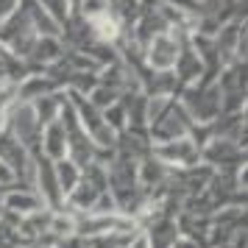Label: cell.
<instances>
[{"label":"cell","instance_id":"1","mask_svg":"<svg viewBox=\"0 0 248 248\" xmlns=\"http://www.w3.org/2000/svg\"><path fill=\"white\" fill-rule=\"evenodd\" d=\"M176 101L184 106V112L192 117V123H212L220 114V90L217 84H192L176 95Z\"/></svg>","mask_w":248,"mask_h":248},{"label":"cell","instance_id":"2","mask_svg":"<svg viewBox=\"0 0 248 248\" xmlns=\"http://www.w3.org/2000/svg\"><path fill=\"white\" fill-rule=\"evenodd\" d=\"M31 159H34V181H31V187H34V192L42 198L45 209L56 212V209L64 206V195H62V187H59L56 168H53V162L45 159L42 154H31Z\"/></svg>","mask_w":248,"mask_h":248},{"label":"cell","instance_id":"3","mask_svg":"<svg viewBox=\"0 0 248 248\" xmlns=\"http://www.w3.org/2000/svg\"><path fill=\"white\" fill-rule=\"evenodd\" d=\"M181 36L179 31H165V34L154 36L151 42L142 50V59H145V67L154 70V73H170L176 59H179L181 50Z\"/></svg>","mask_w":248,"mask_h":248},{"label":"cell","instance_id":"4","mask_svg":"<svg viewBox=\"0 0 248 248\" xmlns=\"http://www.w3.org/2000/svg\"><path fill=\"white\" fill-rule=\"evenodd\" d=\"M192 117L187 112H184V106H181L176 98L170 101L168 112L162 114V120H159L156 125H151L148 128V137H151V145L154 142H170V140H181V137L190 134L192 128Z\"/></svg>","mask_w":248,"mask_h":248},{"label":"cell","instance_id":"5","mask_svg":"<svg viewBox=\"0 0 248 248\" xmlns=\"http://www.w3.org/2000/svg\"><path fill=\"white\" fill-rule=\"evenodd\" d=\"M151 156H156L170 170H181V168L198 165L201 162V151L192 145L190 137H181V140H170V142H154L151 145Z\"/></svg>","mask_w":248,"mask_h":248},{"label":"cell","instance_id":"6","mask_svg":"<svg viewBox=\"0 0 248 248\" xmlns=\"http://www.w3.org/2000/svg\"><path fill=\"white\" fill-rule=\"evenodd\" d=\"M0 201H3V209L6 212L17 215V217H25V215H34L39 209H45L42 198L31 187H23V184H14V190H9Z\"/></svg>","mask_w":248,"mask_h":248},{"label":"cell","instance_id":"7","mask_svg":"<svg viewBox=\"0 0 248 248\" xmlns=\"http://www.w3.org/2000/svg\"><path fill=\"white\" fill-rule=\"evenodd\" d=\"M39 154L50 162H59V159L67 156V134H64V125L53 120V123L42 125L39 131Z\"/></svg>","mask_w":248,"mask_h":248},{"label":"cell","instance_id":"8","mask_svg":"<svg viewBox=\"0 0 248 248\" xmlns=\"http://www.w3.org/2000/svg\"><path fill=\"white\" fill-rule=\"evenodd\" d=\"M53 92H59V87L47 78L45 73H31V76H25V78L17 84V101L20 103H34L36 98L53 95Z\"/></svg>","mask_w":248,"mask_h":248},{"label":"cell","instance_id":"9","mask_svg":"<svg viewBox=\"0 0 248 248\" xmlns=\"http://www.w3.org/2000/svg\"><path fill=\"white\" fill-rule=\"evenodd\" d=\"M62 101H64V90L53 92V95H42V98H36V101L31 103V109H34V114H36V123L39 125L53 123V120L59 117Z\"/></svg>","mask_w":248,"mask_h":248},{"label":"cell","instance_id":"10","mask_svg":"<svg viewBox=\"0 0 248 248\" xmlns=\"http://www.w3.org/2000/svg\"><path fill=\"white\" fill-rule=\"evenodd\" d=\"M53 168H56V179H59V187H62V195L67 198L70 192H73V187L81 181V173H84V170L67 156L59 159V162H53Z\"/></svg>","mask_w":248,"mask_h":248},{"label":"cell","instance_id":"11","mask_svg":"<svg viewBox=\"0 0 248 248\" xmlns=\"http://www.w3.org/2000/svg\"><path fill=\"white\" fill-rule=\"evenodd\" d=\"M73 14H78L84 23H98L103 17H112V0H78Z\"/></svg>","mask_w":248,"mask_h":248},{"label":"cell","instance_id":"12","mask_svg":"<svg viewBox=\"0 0 248 248\" xmlns=\"http://www.w3.org/2000/svg\"><path fill=\"white\" fill-rule=\"evenodd\" d=\"M101 117H103V123L109 125V128H112L114 134H123V131H125V125H128V120H125V109H123V103H120V101L112 103L109 109H103Z\"/></svg>","mask_w":248,"mask_h":248},{"label":"cell","instance_id":"13","mask_svg":"<svg viewBox=\"0 0 248 248\" xmlns=\"http://www.w3.org/2000/svg\"><path fill=\"white\" fill-rule=\"evenodd\" d=\"M87 101L98 109V112H103V109H109L112 103H117L120 101V92H114V90H109V87H103V84H98L95 90L87 95Z\"/></svg>","mask_w":248,"mask_h":248},{"label":"cell","instance_id":"14","mask_svg":"<svg viewBox=\"0 0 248 248\" xmlns=\"http://www.w3.org/2000/svg\"><path fill=\"white\" fill-rule=\"evenodd\" d=\"M39 6L45 9L59 25H64L70 20V14H73V6H70V0H39Z\"/></svg>","mask_w":248,"mask_h":248},{"label":"cell","instance_id":"15","mask_svg":"<svg viewBox=\"0 0 248 248\" xmlns=\"http://www.w3.org/2000/svg\"><path fill=\"white\" fill-rule=\"evenodd\" d=\"M17 103V84H3L0 81V128L6 123V114Z\"/></svg>","mask_w":248,"mask_h":248},{"label":"cell","instance_id":"16","mask_svg":"<svg viewBox=\"0 0 248 248\" xmlns=\"http://www.w3.org/2000/svg\"><path fill=\"white\" fill-rule=\"evenodd\" d=\"M17 6H20V0H0V23H3L9 14L17 12Z\"/></svg>","mask_w":248,"mask_h":248},{"label":"cell","instance_id":"17","mask_svg":"<svg viewBox=\"0 0 248 248\" xmlns=\"http://www.w3.org/2000/svg\"><path fill=\"white\" fill-rule=\"evenodd\" d=\"M170 248H203L201 243H195V240H190V237H184V234H179L176 240H173V246Z\"/></svg>","mask_w":248,"mask_h":248},{"label":"cell","instance_id":"18","mask_svg":"<svg viewBox=\"0 0 248 248\" xmlns=\"http://www.w3.org/2000/svg\"><path fill=\"white\" fill-rule=\"evenodd\" d=\"M125 248H148V240H145V234H142V232H137V234L131 237V243H128Z\"/></svg>","mask_w":248,"mask_h":248},{"label":"cell","instance_id":"19","mask_svg":"<svg viewBox=\"0 0 248 248\" xmlns=\"http://www.w3.org/2000/svg\"><path fill=\"white\" fill-rule=\"evenodd\" d=\"M3 212H6V209H3V201H0V217H3Z\"/></svg>","mask_w":248,"mask_h":248}]
</instances>
